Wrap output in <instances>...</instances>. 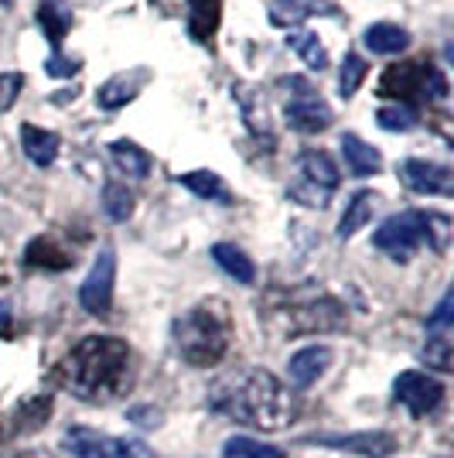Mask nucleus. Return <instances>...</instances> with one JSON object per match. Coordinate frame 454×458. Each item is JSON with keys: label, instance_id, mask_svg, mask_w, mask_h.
<instances>
[{"label": "nucleus", "instance_id": "39", "mask_svg": "<svg viewBox=\"0 0 454 458\" xmlns=\"http://www.w3.org/2000/svg\"><path fill=\"white\" fill-rule=\"evenodd\" d=\"M18 458H52V455H45V452H24V455Z\"/></svg>", "mask_w": 454, "mask_h": 458}, {"label": "nucleus", "instance_id": "32", "mask_svg": "<svg viewBox=\"0 0 454 458\" xmlns=\"http://www.w3.org/2000/svg\"><path fill=\"white\" fill-rule=\"evenodd\" d=\"M103 209L114 223H127L133 216V191L127 185H120V182H110L103 189Z\"/></svg>", "mask_w": 454, "mask_h": 458}, {"label": "nucleus", "instance_id": "4", "mask_svg": "<svg viewBox=\"0 0 454 458\" xmlns=\"http://www.w3.org/2000/svg\"><path fill=\"white\" fill-rule=\"evenodd\" d=\"M264 322L277 328V335H307V332H341L349 325V315L339 298L304 287L273 298Z\"/></svg>", "mask_w": 454, "mask_h": 458}, {"label": "nucleus", "instance_id": "24", "mask_svg": "<svg viewBox=\"0 0 454 458\" xmlns=\"http://www.w3.org/2000/svg\"><path fill=\"white\" fill-rule=\"evenodd\" d=\"M376 206H379L376 191H356V195L349 199V206H345V212H341V219H339V240L356 236V233L373 219Z\"/></svg>", "mask_w": 454, "mask_h": 458}, {"label": "nucleus", "instance_id": "7", "mask_svg": "<svg viewBox=\"0 0 454 458\" xmlns=\"http://www.w3.org/2000/svg\"><path fill=\"white\" fill-rule=\"evenodd\" d=\"M339 165L324 151L311 148L298 157V182L287 189V199L304 206V209H324L332 202L335 189H339Z\"/></svg>", "mask_w": 454, "mask_h": 458}, {"label": "nucleus", "instance_id": "27", "mask_svg": "<svg viewBox=\"0 0 454 458\" xmlns=\"http://www.w3.org/2000/svg\"><path fill=\"white\" fill-rule=\"evenodd\" d=\"M110 157H114V165L127 178H147L154 168L151 154L144 151V148H137L133 140H114L110 144Z\"/></svg>", "mask_w": 454, "mask_h": 458}, {"label": "nucleus", "instance_id": "11", "mask_svg": "<svg viewBox=\"0 0 454 458\" xmlns=\"http://www.w3.org/2000/svg\"><path fill=\"white\" fill-rule=\"evenodd\" d=\"M393 397L397 403H403L414 418H427L434 414L441 401H444V383L427 377V373H416V369H407L399 373L397 383H393Z\"/></svg>", "mask_w": 454, "mask_h": 458}, {"label": "nucleus", "instance_id": "15", "mask_svg": "<svg viewBox=\"0 0 454 458\" xmlns=\"http://www.w3.org/2000/svg\"><path fill=\"white\" fill-rule=\"evenodd\" d=\"M307 18H339L335 0H273L270 4V21L277 28H294Z\"/></svg>", "mask_w": 454, "mask_h": 458}, {"label": "nucleus", "instance_id": "3", "mask_svg": "<svg viewBox=\"0 0 454 458\" xmlns=\"http://www.w3.org/2000/svg\"><path fill=\"white\" fill-rule=\"evenodd\" d=\"M174 349L189 366L208 369L226 360L229 343H232V318L223 301H198L189 308L181 318H174Z\"/></svg>", "mask_w": 454, "mask_h": 458}, {"label": "nucleus", "instance_id": "10", "mask_svg": "<svg viewBox=\"0 0 454 458\" xmlns=\"http://www.w3.org/2000/svg\"><path fill=\"white\" fill-rule=\"evenodd\" d=\"M114 281H116V253L110 247L99 250L93 260V270L86 274V281L79 284V305L89 315H106L114 305Z\"/></svg>", "mask_w": 454, "mask_h": 458}, {"label": "nucleus", "instance_id": "26", "mask_svg": "<svg viewBox=\"0 0 454 458\" xmlns=\"http://www.w3.org/2000/svg\"><path fill=\"white\" fill-rule=\"evenodd\" d=\"M212 260L226 270L232 281H240V284H253L256 281V264L236 243H215L212 247Z\"/></svg>", "mask_w": 454, "mask_h": 458}, {"label": "nucleus", "instance_id": "31", "mask_svg": "<svg viewBox=\"0 0 454 458\" xmlns=\"http://www.w3.org/2000/svg\"><path fill=\"white\" fill-rule=\"evenodd\" d=\"M223 452H226V458H287L284 448L264 445V441H256V438H243V435L229 438Z\"/></svg>", "mask_w": 454, "mask_h": 458}, {"label": "nucleus", "instance_id": "35", "mask_svg": "<svg viewBox=\"0 0 454 458\" xmlns=\"http://www.w3.org/2000/svg\"><path fill=\"white\" fill-rule=\"evenodd\" d=\"M21 89H24V76L21 72H0V114H7L18 103Z\"/></svg>", "mask_w": 454, "mask_h": 458}, {"label": "nucleus", "instance_id": "17", "mask_svg": "<svg viewBox=\"0 0 454 458\" xmlns=\"http://www.w3.org/2000/svg\"><path fill=\"white\" fill-rule=\"evenodd\" d=\"M223 21V0H189V38L212 48V38Z\"/></svg>", "mask_w": 454, "mask_h": 458}, {"label": "nucleus", "instance_id": "28", "mask_svg": "<svg viewBox=\"0 0 454 458\" xmlns=\"http://www.w3.org/2000/svg\"><path fill=\"white\" fill-rule=\"evenodd\" d=\"M178 185L189 189L191 195L198 199H208V202H229V191L223 185V178L215 172H189V174H178Z\"/></svg>", "mask_w": 454, "mask_h": 458}, {"label": "nucleus", "instance_id": "38", "mask_svg": "<svg viewBox=\"0 0 454 458\" xmlns=\"http://www.w3.org/2000/svg\"><path fill=\"white\" fill-rule=\"evenodd\" d=\"M127 420L137 424V428H147V431H151V428H157V424L164 420V411H157V407H130V411H127Z\"/></svg>", "mask_w": 454, "mask_h": 458}, {"label": "nucleus", "instance_id": "22", "mask_svg": "<svg viewBox=\"0 0 454 458\" xmlns=\"http://www.w3.org/2000/svg\"><path fill=\"white\" fill-rule=\"evenodd\" d=\"M232 93L240 99V110H243V120H247L249 134L253 137H266L270 140V110H266V99L256 86H232Z\"/></svg>", "mask_w": 454, "mask_h": 458}, {"label": "nucleus", "instance_id": "18", "mask_svg": "<svg viewBox=\"0 0 454 458\" xmlns=\"http://www.w3.org/2000/svg\"><path fill=\"white\" fill-rule=\"evenodd\" d=\"M24 264L38 270H69L76 264V257L62 247L52 236H35L28 247H24Z\"/></svg>", "mask_w": 454, "mask_h": 458}, {"label": "nucleus", "instance_id": "8", "mask_svg": "<svg viewBox=\"0 0 454 458\" xmlns=\"http://www.w3.org/2000/svg\"><path fill=\"white\" fill-rule=\"evenodd\" d=\"M281 89H290V99L284 106L287 127L298 131V134H322L332 127V106L324 103L318 89L307 82L304 76H287L281 79Z\"/></svg>", "mask_w": 454, "mask_h": 458}, {"label": "nucleus", "instance_id": "23", "mask_svg": "<svg viewBox=\"0 0 454 458\" xmlns=\"http://www.w3.org/2000/svg\"><path fill=\"white\" fill-rule=\"evenodd\" d=\"M366 48L373 52V55H399L407 45H410V35H407V28H399V24H390V21H379V24H369L366 28Z\"/></svg>", "mask_w": 454, "mask_h": 458}, {"label": "nucleus", "instance_id": "36", "mask_svg": "<svg viewBox=\"0 0 454 458\" xmlns=\"http://www.w3.org/2000/svg\"><path fill=\"white\" fill-rule=\"evenodd\" d=\"M451 315H454V294L448 291V294L441 298V305L427 315V328H431V332H444V328L451 325Z\"/></svg>", "mask_w": 454, "mask_h": 458}, {"label": "nucleus", "instance_id": "37", "mask_svg": "<svg viewBox=\"0 0 454 458\" xmlns=\"http://www.w3.org/2000/svg\"><path fill=\"white\" fill-rule=\"evenodd\" d=\"M45 72H48V76H55V79H69V76H76L79 72V62L76 58H65L62 52H52V58L45 62Z\"/></svg>", "mask_w": 454, "mask_h": 458}, {"label": "nucleus", "instance_id": "29", "mask_svg": "<svg viewBox=\"0 0 454 458\" xmlns=\"http://www.w3.org/2000/svg\"><path fill=\"white\" fill-rule=\"evenodd\" d=\"M287 48L298 52L307 69H315V72L328 69V52H324V45L318 41V35H311V31H290L287 35Z\"/></svg>", "mask_w": 454, "mask_h": 458}, {"label": "nucleus", "instance_id": "20", "mask_svg": "<svg viewBox=\"0 0 454 458\" xmlns=\"http://www.w3.org/2000/svg\"><path fill=\"white\" fill-rule=\"evenodd\" d=\"M38 24L41 31H45V38H48V45H52V52H58L65 35H69V28H72V7H69V0H41Z\"/></svg>", "mask_w": 454, "mask_h": 458}, {"label": "nucleus", "instance_id": "25", "mask_svg": "<svg viewBox=\"0 0 454 458\" xmlns=\"http://www.w3.org/2000/svg\"><path fill=\"white\" fill-rule=\"evenodd\" d=\"M48 418H52V397H24L11 414V428L14 435H35Z\"/></svg>", "mask_w": 454, "mask_h": 458}, {"label": "nucleus", "instance_id": "12", "mask_svg": "<svg viewBox=\"0 0 454 458\" xmlns=\"http://www.w3.org/2000/svg\"><path fill=\"white\" fill-rule=\"evenodd\" d=\"M399 182L416 195H454V174L444 165L424 161V157H407L399 165Z\"/></svg>", "mask_w": 454, "mask_h": 458}, {"label": "nucleus", "instance_id": "33", "mask_svg": "<svg viewBox=\"0 0 454 458\" xmlns=\"http://www.w3.org/2000/svg\"><path fill=\"white\" fill-rule=\"evenodd\" d=\"M369 72V65H366V58L356 55V52H349L345 62H341V72H339V89H341V99H349V96H356V89L362 86V79Z\"/></svg>", "mask_w": 454, "mask_h": 458}, {"label": "nucleus", "instance_id": "21", "mask_svg": "<svg viewBox=\"0 0 454 458\" xmlns=\"http://www.w3.org/2000/svg\"><path fill=\"white\" fill-rule=\"evenodd\" d=\"M21 148H24L31 165L48 168V165H55L62 140H58V134H52V131H41L35 123H24V127H21Z\"/></svg>", "mask_w": 454, "mask_h": 458}, {"label": "nucleus", "instance_id": "5", "mask_svg": "<svg viewBox=\"0 0 454 458\" xmlns=\"http://www.w3.org/2000/svg\"><path fill=\"white\" fill-rule=\"evenodd\" d=\"M420 243H427L434 253H444L448 243H451V219H448L444 212L407 209V212L390 216V219L373 233V247L383 250V253H390L399 264H407Z\"/></svg>", "mask_w": 454, "mask_h": 458}, {"label": "nucleus", "instance_id": "30", "mask_svg": "<svg viewBox=\"0 0 454 458\" xmlns=\"http://www.w3.org/2000/svg\"><path fill=\"white\" fill-rule=\"evenodd\" d=\"M376 123L383 131H390V134H407V131H416L420 127V114H416L414 106H383L376 114Z\"/></svg>", "mask_w": 454, "mask_h": 458}, {"label": "nucleus", "instance_id": "6", "mask_svg": "<svg viewBox=\"0 0 454 458\" xmlns=\"http://www.w3.org/2000/svg\"><path fill=\"white\" fill-rule=\"evenodd\" d=\"M376 96L383 99H397L403 106H410V99L416 96H431L434 103H441L448 96V79L427 58H410V62H397L390 65L376 86Z\"/></svg>", "mask_w": 454, "mask_h": 458}, {"label": "nucleus", "instance_id": "16", "mask_svg": "<svg viewBox=\"0 0 454 458\" xmlns=\"http://www.w3.org/2000/svg\"><path fill=\"white\" fill-rule=\"evenodd\" d=\"M151 79V69H130V72H116L114 79H106L96 93V106L99 110H120L127 106L133 96L144 89V82Z\"/></svg>", "mask_w": 454, "mask_h": 458}, {"label": "nucleus", "instance_id": "19", "mask_svg": "<svg viewBox=\"0 0 454 458\" xmlns=\"http://www.w3.org/2000/svg\"><path fill=\"white\" fill-rule=\"evenodd\" d=\"M341 157H345V168L356 178H369L383 168V154L356 134H341Z\"/></svg>", "mask_w": 454, "mask_h": 458}, {"label": "nucleus", "instance_id": "9", "mask_svg": "<svg viewBox=\"0 0 454 458\" xmlns=\"http://www.w3.org/2000/svg\"><path fill=\"white\" fill-rule=\"evenodd\" d=\"M304 445H322V448H339L359 458H390L397 455L399 441L390 431H352V435H304Z\"/></svg>", "mask_w": 454, "mask_h": 458}, {"label": "nucleus", "instance_id": "34", "mask_svg": "<svg viewBox=\"0 0 454 458\" xmlns=\"http://www.w3.org/2000/svg\"><path fill=\"white\" fill-rule=\"evenodd\" d=\"M420 356L427 360V366H431V369H437V373H448V369H451V339H448L444 332H437V335H431V339L424 343Z\"/></svg>", "mask_w": 454, "mask_h": 458}, {"label": "nucleus", "instance_id": "14", "mask_svg": "<svg viewBox=\"0 0 454 458\" xmlns=\"http://www.w3.org/2000/svg\"><path fill=\"white\" fill-rule=\"evenodd\" d=\"M332 349L328 345H304L301 352H294L290 360H287V377H290V386L294 390H307V386H315L318 377H322L324 369L332 366Z\"/></svg>", "mask_w": 454, "mask_h": 458}, {"label": "nucleus", "instance_id": "1", "mask_svg": "<svg viewBox=\"0 0 454 458\" xmlns=\"http://www.w3.org/2000/svg\"><path fill=\"white\" fill-rule=\"evenodd\" d=\"M55 383L86 403H110L130 390V345L116 335H86L55 366Z\"/></svg>", "mask_w": 454, "mask_h": 458}, {"label": "nucleus", "instance_id": "13", "mask_svg": "<svg viewBox=\"0 0 454 458\" xmlns=\"http://www.w3.org/2000/svg\"><path fill=\"white\" fill-rule=\"evenodd\" d=\"M62 452L72 458H127V441L99 435L86 424H76L62 435Z\"/></svg>", "mask_w": 454, "mask_h": 458}, {"label": "nucleus", "instance_id": "2", "mask_svg": "<svg viewBox=\"0 0 454 458\" xmlns=\"http://www.w3.org/2000/svg\"><path fill=\"white\" fill-rule=\"evenodd\" d=\"M208 403L212 411L240 424H249V428H260V431H284L298 420L290 390L270 369H260V366H249L236 377L219 380L208 394Z\"/></svg>", "mask_w": 454, "mask_h": 458}, {"label": "nucleus", "instance_id": "40", "mask_svg": "<svg viewBox=\"0 0 454 458\" xmlns=\"http://www.w3.org/2000/svg\"><path fill=\"white\" fill-rule=\"evenodd\" d=\"M0 4H4V7H11V0H0Z\"/></svg>", "mask_w": 454, "mask_h": 458}]
</instances>
